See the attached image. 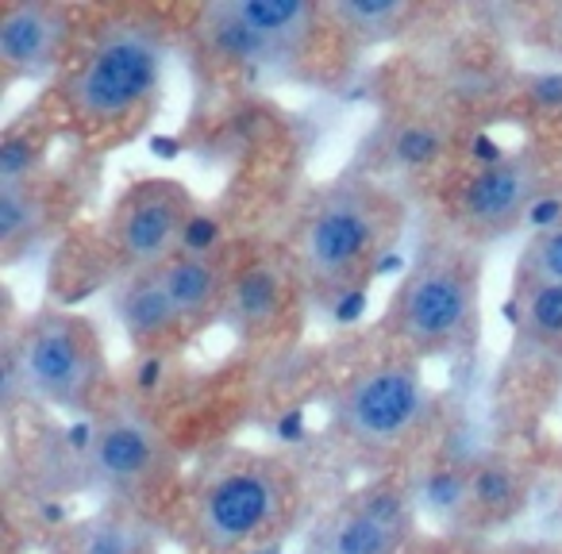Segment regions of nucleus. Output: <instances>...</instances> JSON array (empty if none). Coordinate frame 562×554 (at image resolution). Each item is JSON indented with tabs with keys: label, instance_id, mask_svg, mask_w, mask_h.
I'll use <instances>...</instances> for the list:
<instances>
[{
	"label": "nucleus",
	"instance_id": "obj_1",
	"mask_svg": "<svg viewBox=\"0 0 562 554\" xmlns=\"http://www.w3.org/2000/svg\"><path fill=\"white\" fill-rule=\"evenodd\" d=\"M166 32L143 12L104 16L81 35L63 70V120L93 147L127 143L150 120L162 93Z\"/></svg>",
	"mask_w": 562,
	"mask_h": 554
},
{
	"label": "nucleus",
	"instance_id": "obj_2",
	"mask_svg": "<svg viewBox=\"0 0 562 554\" xmlns=\"http://www.w3.org/2000/svg\"><path fill=\"white\" fill-rule=\"evenodd\" d=\"M405 231V201L370 178H344L308 196L293 231V270L347 316H359L362 285Z\"/></svg>",
	"mask_w": 562,
	"mask_h": 554
},
{
	"label": "nucleus",
	"instance_id": "obj_3",
	"mask_svg": "<svg viewBox=\"0 0 562 554\" xmlns=\"http://www.w3.org/2000/svg\"><path fill=\"white\" fill-rule=\"evenodd\" d=\"M301 516V474L278 454L227 451L189 497V539L204 554H255Z\"/></svg>",
	"mask_w": 562,
	"mask_h": 554
},
{
	"label": "nucleus",
	"instance_id": "obj_4",
	"mask_svg": "<svg viewBox=\"0 0 562 554\" xmlns=\"http://www.w3.org/2000/svg\"><path fill=\"white\" fill-rule=\"evenodd\" d=\"M385 328L405 359H451L482 336V247L436 235L401 278Z\"/></svg>",
	"mask_w": 562,
	"mask_h": 554
},
{
	"label": "nucleus",
	"instance_id": "obj_5",
	"mask_svg": "<svg viewBox=\"0 0 562 554\" xmlns=\"http://www.w3.org/2000/svg\"><path fill=\"white\" fill-rule=\"evenodd\" d=\"M4 351L16 362L27 400L81 412L89 420L116 400L101 331L81 313L43 308L32 320H24L20 336L9 339Z\"/></svg>",
	"mask_w": 562,
	"mask_h": 554
},
{
	"label": "nucleus",
	"instance_id": "obj_6",
	"mask_svg": "<svg viewBox=\"0 0 562 554\" xmlns=\"http://www.w3.org/2000/svg\"><path fill=\"white\" fill-rule=\"evenodd\" d=\"M436 420V393L420 366L393 354L362 366L336 393V428L359 454L370 459H405L424 446Z\"/></svg>",
	"mask_w": 562,
	"mask_h": 554
},
{
	"label": "nucleus",
	"instance_id": "obj_7",
	"mask_svg": "<svg viewBox=\"0 0 562 554\" xmlns=\"http://www.w3.org/2000/svg\"><path fill=\"white\" fill-rule=\"evenodd\" d=\"M86 462L89 489H101L104 505H124L143 516L170 497L178 477V454L166 431L127 397H116L93 416Z\"/></svg>",
	"mask_w": 562,
	"mask_h": 554
},
{
	"label": "nucleus",
	"instance_id": "obj_8",
	"mask_svg": "<svg viewBox=\"0 0 562 554\" xmlns=\"http://www.w3.org/2000/svg\"><path fill=\"white\" fill-rule=\"evenodd\" d=\"M551 193L547 170L536 150H513L493 162H477L447 189L451 235L474 242H493L528 224L531 208Z\"/></svg>",
	"mask_w": 562,
	"mask_h": 554
},
{
	"label": "nucleus",
	"instance_id": "obj_9",
	"mask_svg": "<svg viewBox=\"0 0 562 554\" xmlns=\"http://www.w3.org/2000/svg\"><path fill=\"white\" fill-rule=\"evenodd\" d=\"M196 216V204L189 189L173 178H143L127 193H120L116 208L109 216L104 247L116 270L150 273L166 265L181 250L189 219Z\"/></svg>",
	"mask_w": 562,
	"mask_h": 554
},
{
	"label": "nucleus",
	"instance_id": "obj_10",
	"mask_svg": "<svg viewBox=\"0 0 562 554\" xmlns=\"http://www.w3.org/2000/svg\"><path fill=\"white\" fill-rule=\"evenodd\" d=\"M413 500L408 477H374L313 523L305 554H405L416 535Z\"/></svg>",
	"mask_w": 562,
	"mask_h": 554
},
{
	"label": "nucleus",
	"instance_id": "obj_11",
	"mask_svg": "<svg viewBox=\"0 0 562 554\" xmlns=\"http://www.w3.org/2000/svg\"><path fill=\"white\" fill-rule=\"evenodd\" d=\"M78 39V16L66 4L4 0L0 4V70H4V86L40 81L66 70Z\"/></svg>",
	"mask_w": 562,
	"mask_h": 554
},
{
	"label": "nucleus",
	"instance_id": "obj_12",
	"mask_svg": "<svg viewBox=\"0 0 562 554\" xmlns=\"http://www.w3.org/2000/svg\"><path fill=\"white\" fill-rule=\"evenodd\" d=\"M70 181L55 173H35L27 181L0 185V255L4 262H16L32 247H40L58 224L74 212Z\"/></svg>",
	"mask_w": 562,
	"mask_h": 554
},
{
	"label": "nucleus",
	"instance_id": "obj_13",
	"mask_svg": "<svg viewBox=\"0 0 562 554\" xmlns=\"http://www.w3.org/2000/svg\"><path fill=\"white\" fill-rule=\"evenodd\" d=\"M116 320L139 354H170L189 336L186 320L173 308L170 293L155 270L127 273L116 293Z\"/></svg>",
	"mask_w": 562,
	"mask_h": 554
},
{
	"label": "nucleus",
	"instance_id": "obj_14",
	"mask_svg": "<svg viewBox=\"0 0 562 554\" xmlns=\"http://www.w3.org/2000/svg\"><path fill=\"white\" fill-rule=\"evenodd\" d=\"M528 505V482L520 466L508 459H474L467 462V493L451 523L470 531H493L513 523Z\"/></svg>",
	"mask_w": 562,
	"mask_h": 554
},
{
	"label": "nucleus",
	"instance_id": "obj_15",
	"mask_svg": "<svg viewBox=\"0 0 562 554\" xmlns=\"http://www.w3.org/2000/svg\"><path fill=\"white\" fill-rule=\"evenodd\" d=\"M166 293H170L173 308L181 313L189 331H196L201 324L216 320V313H224L227 305V285H232V270L220 262L216 255H173L166 265H158Z\"/></svg>",
	"mask_w": 562,
	"mask_h": 554
},
{
	"label": "nucleus",
	"instance_id": "obj_16",
	"mask_svg": "<svg viewBox=\"0 0 562 554\" xmlns=\"http://www.w3.org/2000/svg\"><path fill=\"white\" fill-rule=\"evenodd\" d=\"M58 554H158L155 520L135 508L104 505L101 512L63 528Z\"/></svg>",
	"mask_w": 562,
	"mask_h": 554
},
{
	"label": "nucleus",
	"instance_id": "obj_17",
	"mask_svg": "<svg viewBox=\"0 0 562 554\" xmlns=\"http://www.w3.org/2000/svg\"><path fill=\"white\" fill-rule=\"evenodd\" d=\"M290 305V273L281 270L270 258L247 262L232 273L227 285V305L224 313L235 320L239 331H266L281 320Z\"/></svg>",
	"mask_w": 562,
	"mask_h": 554
},
{
	"label": "nucleus",
	"instance_id": "obj_18",
	"mask_svg": "<svg viewBox=\"0 0 562 554\" xmlns=\"http://www.w3.org/2000/svg\"><path fill=\"white\" fill-rule=\"evenodd\" d=\"M447 155V127L431 116H405L393 120L382 132V158L385 166L401 173H424L439 166Z\"/></svg>",
	"mask_w": 562,
	"mask_h": 554
},
{
	"label": "nucleus",
	"instance_id": "obj_19",
	"mask_svg": "<svg viewBox=\"0 0 562 554\" xmlns=\"http://www.w3.org/2000/svg\"><path fill=\"white\" fill-rule=\"evenodd\" d=\"M520 336L547 354H562V285H516Z\"/></svg>",
	"mask_w": 562,
	"mask_h": 554
},
{
	"label": "nucleus",
	"instance_id": "obj_20",
	"mask_svg": "<svg viewBox=\"0 0 562 554\" xmlns=\"http://www.w3.org/2000/svg\"><path fill=\"white\" fill-rule=\"evenodd\" d=\"M331 12H336V20L347 27L351 39H382V35H393L397 27H405V20L416 9L405 0H336Z\"/></svg>",
	"mask_w": 562,
	"mask_h": 554
},
{
	"label": "nucleus",
	"instance_id": "obj_21",
	"mask_svg": "<svg viewBox=\"0 0 562 554\" xmlns=\"http://www.w3.org/2000/svg\"><path fill=\"white\" fill-rule=\"evenodd\" d=\"M47 147H50L47 127H40V124L9 127L4 139H0V185L27 181L47 170Z\"/></svg>",
	"mask_w": 562,
	"mask_h": 554
},
{
	"label": "nucleus",
	"instance_id": "obj_22",
	"mask_svg": "<svg viewBox=\"0 0 562 554\" xmlns=\"http://www.w3.org/2000/svg\"><path fill=\"white\" fill-rule=\"evenodd\" d=\"M516 285H562V224L531 235L516 262Z\"/></svg>",
	"mask_w": 562,
	"mask_h": 554
},
{
	"label": "nucleus",
	"instance_id": "obj_23",
	"mask_svg": "<svg viewBox=\"0 0 562 554\" xmlns=\"http://www.w3.org/2000/svg\"><path fill=\"white\" fill-rule=\"evenodd\" d=\"M220 250V224L216 216H204V212H196L193 219H189L186 235H181V250L178 255H204L212 258Z\"/></svg>",
	"mask_w": 562,
	"mask_h": 554
},
{
	"label": "nucleus",
	"instance_id": "obj_24",
	"mask_svg": "<svg viewBox=\"0 0 562 554\" xmlns=\"http://www.w3.org/2000/svg\"><path fill=\"white\" fill-rule=\"evenodd\" d=\"M524 97H528L536 109L562 112V74H539V78L524 81Z\"/></svg>",
	"mask_w": 562,
	"mask_h": 554
}]
</instances>
